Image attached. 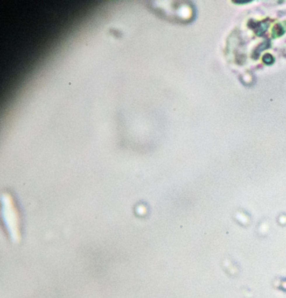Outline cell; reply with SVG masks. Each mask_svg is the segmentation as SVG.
Returning a JSON list of instances; mask_svg holds the SVG:
<instances>
[{
  "instance_id": "cell-1",
  "label": "cell",
  "mask_w": 286,
  "mask_h": 298,
  "mask_svg": "<svg viewBox=\"0 0 286 298\" xmlns=\"http://www.w3.org/2000/svg\"><path fill=\"white\" fill-rule=\"evenodd\" d=\"M285 33V29L281 27L280 25H276L273 29V34L275 37L277 36H280L281 34H283Z\"/></svg>"
},
{
  "instance_id": "cell-4",
  "label": "cell",
  "mask_w": 286,
  "mask_h": 298,
  "mask_svg": "<svg viewBox=\"0 0 286 298\" xmlns=\"http://www.w3.org/2000/svg\"><path fill=\"white\" fill-rule=\"evenodd\" d=\"M250 1H238V2H235V3H238V4H243V3H248Z\"/></svg>"
},
{
  "instance_id": "cell-3",
  "label": "cell",
  "mask_w": 286,
  "mask_h": 298,
  "mask_svg": "<svg viewBox=\"0 0 286 298\" xmlns=\"http://www.w3.org/2000/svg\"><path fill=\"white\" fill-rule=\"evenodd\" d=\"M267 28H268V24H266V25H265V23H263V24H261V25H260L259 29V31L257 32V34H263V33H264V32L266 30Z\"/></svg>"
},
{
  "instance_id": "cell-2",
  "label": "cell",
  "mask_w": 286,
  "mask_h": 298,
  "mask_svg": "<svg viewBox=\"0 0 286 298\" xmlns=\"http://www.w3.org/2000/svg\"><path fill=\"white\" fill-rule=\"evenodd\" d=\"M263 61H264L266 64L269 65V64H272L273 59V57H272V55H271L266 54L265 55H264V58H263Z\"/></svg>"
}]
</instances>
